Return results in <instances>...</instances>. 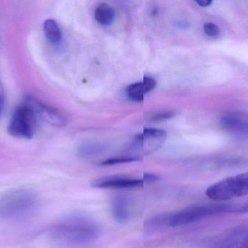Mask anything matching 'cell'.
I'll return each instance as SVG.
<instances>
[{
	"mask_svg": "<svg viewBox=\"0 0 248 248\" xmlns=\"http://www.w3.org/2000/svg\"><path fill=\"white\" fill-rule=\"evenodd\" d=\"M45 35L53 46H57L62 40V31L55 20L48 19L45 21L43 25Z\"/></svg>",
	"mask_w": 248,
	"mask_h": 248,
	"instance_id": "14",
	"label": "cell"
},
{
	"mask_svg": "<svg viewBox=\"0 0 248 248\" xmlns=\"http://www.w3.org/2000/svg\"><path fill=\"white\" fill-rule=\"evenodd\" d=\"M221 124L225 130L234 135L247 134L248 123L246 117L239 113H228L222 117Z\"/></svg>",
	"mask_w": 248,
	"mask_h": 248,
	"instance_id": "10",
	"label": "cell"
},
{
	"mask_svg": "<svg viewBox=\"0 0 248 248\" xmlns=\"http://www.w3.org/2000/svg\"><path fill=\"white\" fill-rule=\"evenodd\" d=\"M140 159L137 158L130 157L128 156H120V157L111 158V159H107L104 162H101V165H118V164L127 163V162H136Z\"/></svg>",
	"mask_w": 248,
	"mask_h": 248,
	"instance_id": "17",
	"label": "cell"
},
{
	"mask_svg": "<svg viewBox=\"0 0 248 248\" xmlns=\"http://www.w3.org/2000/svg\"><path fill=\"white\" fill-rule=\"evenodd\" d=\"M167 138V133L164 130L158 129H145L143 133H139L135 137L132 144L131 157L134 152H138L136 156L141 159L142 155H148L155 152L162 146Z\"/></svg>",
	"mask_w": 248,
	"mask_h": 248,
	"instance_id": "6",
	"label": "cell"
},
{
	"mask_svg": "<svg viewBox=\"0 0 248 248\" xmlns=\"http://www.w3.org/2000/svg\"><path fill=\"white\" fill-rule=\"evenodd\" d=\"M35 194L28 189L14 190L0 197V218L23 217L33 211L37 205Z\"/></svg>",
	"mask_w": 248,
	"mask_h": 248,
	"instance_id": "3",
	"label": "cell"
},
{
	"mask_svg": "<svg viewBox=\"0 0 248 248\" xmlns=\"http://www.w3.org/2000/svg\"><path fill=\"white\" fill-rule=\"evenodd\" d=\"M115 18V11L107 3H102L97 7L95 11V18L98 24L102 26L111 24Z\"/></svg>",
	"mask_w": 248,
	"mask_h": 248,
	"instance_id": "15",
	"label": "cell"
},
{
	"mask_svg": "<svg viewBox=\"0 0 248 248\" xmlns=\"http://www.w3.org/2000/svg\"><path fill=\"white\" fill-rule=\"evenodd\" d=\"M37 119L34 111L27 104H22L13 114L8 133L17 139H31L35 131Z\"/></svg>",
	"mask_w": 248,
	"mask_h": 248,
	"instance_id": "5",
	"label": "cell"
},
{
	"mask_svg": "<svg viewBox=\"0 0 248 248\" xmlns=\"http://www.w3.org/2000/svg\"><path fill=\"white\" fill-rule=\"evenodd\" d=\"M158 178H159V177L156 175H155V174L145 173L143 175V179L144 180L145 183L154 182V181H156V180H158Z\"/></svg>",
	"mask_w": 248,
	"mask_h": 248,
	"instance_id": "19",
	"label": "cell"
},
{
	"mask_svg": "<svg viewBox=\"0 0 248 248\" xmlns=\"http://www.w3.org/2000/svg\"><path fill=\"white\" fill-rule=\"evenodd\" d=\"M156 87V81L152 78H145L142 82L129 85L127 88V96L132 101L140 102L144 99L145 95Z\"/></svg>",
	"mask_w": 248,
	"mask_h": 248,
	"instance_id": "11",
	"label": "cell"
},
{
	"mask_svg": "<svg viewBox=\"0 0 248 248\" xmlns=\"http://www.w3.org/2000/svg\"><path fill=\"white\" fill-rule=\"evenodd\" d=\"M143 178H134L124 175H112L98 178L93 182V186L98 188H139L144 185Z\"/></svg>",
	"mask_w": 248,
	"mask_h": 248,
	"instance_id": "8",
	"label": "cell"
},
{
	"mask_svg": "<svg viewBox=\"0 0 248 248\" xmlns=\"http://www.w3.org/2000/svg\"><path fill=\"white\" fill-rule=\"evenodd\" d=\"M24 104L34 111L37 118L40 117L52 125L63 127L66 124V118L60 111L44 104L31 95L26 97Z\"/></svg>",
	"mask_w": 248,
	"mask_h": 248,
	"instance_id": "7",
	"label": "cell"
},
{
	"mask_svg": "<svg viewBox=\"0 0 248 248\" xmlns=\"http://www.w3.org/2000/svg\"><path fill=\"white\" fill-rule=\"evenodd\" d=\"M172 213H164L150 217L144 225V232L146 234L160 233L170 227Z\"/></svg>",
	"mask_w": 248,
	"mask_h": 248,
	"instance_id": "13",
	"label": "cell"
},
{
	"mask_svg": "<svg viewBox=\"0 0 248 248\" xmlns=\"http://www.w3.org/2000/svg\"><path fill=\"white\" fill-rule=\"evenodd\" d=\"M2 107H3V102H2V98H0V116L2 114Z\"/></svg>",
	"mask_w": 248,
	"mask_h": 248,
	"instance_id": "21",
	"label": "cell"
},
{
	"mask_svg": "<svg viewBox=\"0 0 248 248\" xmlns=\"http://www.w3.org/2000/svg\"><path fill=\"white\" fill-rule=\"evenodd\" d=\"M210 248H248L247 226H239L226 233Z\"/></svg>",
	"mask_w": 248,
	"mask_h": 248,
	"instance_id": "9",
	"label": "cell"
},
{
	"mask_svg": "<svg viewBox=\"0 0 248 248\" xmlns=\"http://www.w3.org/2000/svg\"><path fill=\"white\" fill-rule=\"evenodd\" d=\"M111 208L113 217L117 223L120 224L127 223L130 217L129 201L127 197L123 195L114 197L111 200Z\"/></svg>",
	"mask_w": 248,
	"mask_h": 248,
	"instance_id": "12",
	"label": "cell"
},
{
	"mask_svg": "<svg viewBox=\"0 0 248 248\" xmlns=\"http://www.w3.org/2000/svg\"><path fill=\"white\" fill-rule=\"evenodd\" d=\"M248 193V173L239 174L215 183L205 191L206 196L214 201H228L246 196Z\"/></svg>",
	"mask_w": 248,
	"mask_h": 248,
	"instance_id": "4",
	"label": "cell"
},
{
	"mask_svg": "<svg viewBox=\"0 0 248 248\" xmlns=\"http://www.w3.org/2000/svg\"><path fill=\"white\" fill-rule=\"evenodd\" d=\"M175 115V113L174 111H162V112L152 113V114H149L146 117L149 121L157 122L162 121V120H168V119L172 118Z\"/></svg>",
	"mask_w": 248,
	"mask_h": 248,
	"instance_id": "16",
	"label": "cell"
},
{
	"mask_svg": "<svg viewBox=\"0 0 248 248\" xmlns=\"http://www.w3.org/2000/svg\"><path fill=\"white\" fill-rule=\"evenodd\" d=\"M196 2H197L200 6L203 7V8L210 6V5L213 3V2L210 1V0H198V1H196Z\"/></svg>",
	"mask_w": 248,
	"mask_h": 248,
	"instance_id": "20",
	"label": "cell"
},
{
	"mask_svg": "<svg viewBox=\"0 0 248 248\" xmlns=\"http://www.w3.org/2000/svg\"><path fill=\"white\" fill-rule=\"evenodd\" d=\"M101 233L99 224L89 216L75 214L58 222L50 231L53 240L66 246L79 247L95 242Z\"/></svg>",
	"mask_w": 248,
	"mask_h": 248,
	"instance_id": "1",
	"label": "cell"
},
{
	"mask_svg": "<svg viewBox=\"0 0 248 248\" xmlns=\"http://www.w3.org/2000/svg\"><path fill=\"white\" fill-rule=\"evenodd\" d=\"M204 33L210 37H216L220 34V29L214 23L207 22L203 27Z\"/></svg>",
	"mask_w": 248,
	"mask_h": 248,
	"instance_id": "18",
	"label": "cell"
},
{
	"mask_svg": "<svg viewBox=\"0 0 248 248\" xmlns=\"http://www.w3.org/2000/svg\"><path fill=\"white\" fill-rule=\"evenodd\" d=\"M248 209V204L239 203H211L189 206L176 213H172L170 227L191 224L212 216L246 213Z\"/></svg>",
	"mask_w": 248,
	"mask_h": 248,
	"instance_id": "2",
	"label": "cell"
}]
</instances>
